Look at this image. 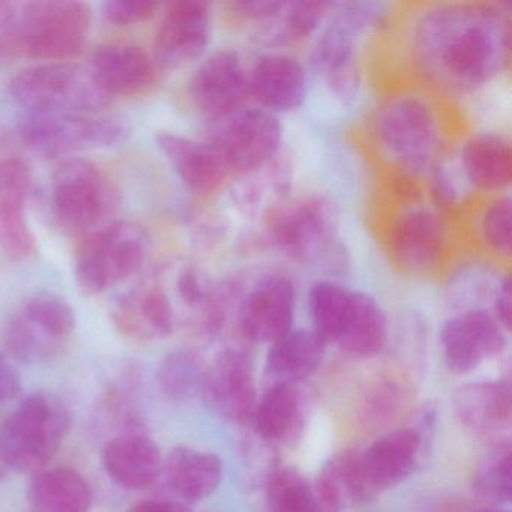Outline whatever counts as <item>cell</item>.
<instances>
[{"label": "cell", "instance_id": "cell-1", "mask_svg": "<svg viewBox=\"0 0 512 512\" xmlns=\"http://www.w3.org/2000/svg\"><path fill=\"white\" fill-rule=\"evenodd\" d=\"M511 38V16L503 5L440 2L413 16L407 46L428 88L470 95L508 71Z\"/></svg>", "mask_w": 512, "mask_h": 512}, {"label": "cell", "instance_id": "cell-2", "mask_svg": "<svg viewBox=\"0 0 512 512\" xmlns=\"http://www.w3.org/2000/svg\"><path fill=\"white\" fill-rule=\"evenodd\" d=\"M368 146L403 184L413 185L448 155L445 110L428 88L404 86L379 101L367 122Z\"/></svg>", "mask_w": 512, "mask_h": 512}, {"label": "cell", "instance_id": "cell-3", "mask_svg": "<svg viewBox=\"0 0 512 512\" xmlns=\"http://www.w3.org/2000/svg\"><path fill=\"white\" fill-rule=\"evenodd\" d=\"M266 238L290 262L340 274L349 266V250L340 232V214L325 194L283 197L268 212Z\"/></svg>", "mask_w": 512, "mask_h": 512}, {"label": "cell", "instance_id": "cell-4", "mask_svg": "<svg viewBox=\"0 0 512 512\" xmlns=\"http://www.w3.org/2000/svg\"><path fill=\"white\" fill-rule=\"evenodd\" d=\"M382 2L332 4L313 37L310 65L332 95L352 103L362 88L361 55L365 41L388 22Z\"/></svg>", "mask_w": 512, "mask_h": 512}, {"label": "cell", "instance_id": "cell-5", "mask_svg": "<svg viewBox=\"0 0 512 512\" xmlns=\"http://www.w3.org/2000/svg\"><path fill=\"white\" fill-rule=\"evenodd\" d=\"M392 268L406 278L428 281L452 265V224L448 212L428 197L404 193L380 229Z\"/></svg>", "mask_w": 512, "mask_h": 512}, {"label": "cell", "instance_id": "cell-6", "mask_svg": "<svg viewBox=\"0 0 512 512\" xmlns=\"http://www.w3.org/2000/svg\"><path fill=\"white\" fill-rule=\"evenodd\" d=\"M73 424L67 404L53 394L34 392L0 422V469L34 473L46 469Z\"/></svg>", "mask_w": 512, "mask_h": 512}, {"label": "cell", "instance_id": "cell-7", "mask_svg": "<svg viewBox=\"0 0 512 512\" xmlns=\"http://www.w3.org/2000/svg\"><path fill=\"white\" fill-rule=\"evenodd\" d=\"M10 89L32 115H94L112 103L89 65L71 61L22 68Z\"/></svg>", "mask_w": 512, "mask_h": 512}, {"label": "cell", "instance_id": "cell-8", "mask_svg": "<svg viewBox=\"0 0 512 512\" xmlns=\"http://www.w3.org/2000/svg\"><path fill=\"white\" fill-rule=\"evenodd\" d=\"M52 211L71 235H91L113 223L121 194L98 164L83 158L62 161L53 173Z\"/></svg>", "mask_w": 512, "mask_h": 512}, {"label": "cell", "instance_id": "cell-9", "mask_svg": "<svg viewBox=\"0 0 512 512\" xmlns=\"http://www.w3.org/2000/svg\"><path fill=\"white\" fill-rule=\"evenodd\" d=\"M91 25V7L83 2L41 0L19 5L17 53L38 61H70L85 50Z\"/></svg>", "mask_w": 512, "mask_h": 512}, {"label": "cell", "instance_id": "cell-10", "mask_svg": "<svg viewBox=\"0 0 512 512\" xmlns=\"http://www.w3.org/2000/svg\"><path fill=\"white\" fill-rule=\"evenodd\" d=\"M206 142L218 152L230 175L247 176L268 169L283 149L280 116L245 104L217 121L209 122Z\"/></svg>", "mask_w": 512, "mask_h": 512}, {"label": "cell", "instance_id": "cell-11", "mask_svg": "<svg viewBox=\"0 0 512 512\" xmlns=\"http://www.w3.org/2000/svg\"><path fill=\"white\" fill-rule=\"evenodd\" d=\"M148 232L131 221H113L86 236L74 265L86 295H100L136 274L148 256Z\"/></svg>", "mask_w": 512, "mask_h": 512}, {"label": "cell", "instance_id": "cell-12", "mask_svg": "<svg viewBox=\"0 0 512 512\" xmlns=\"http://www.w3.org/2000/svg\"><path fill=\"white\" fill-rule=\"evenodd\" d=\"M131 131L122 116L32 115L19 127L23 143L44 157L115 148L130 139Z\"/></svg>", "mask_w": 512, "mask_h": 512}, {"label": "cell", "instance_id": "cell-13", "mask_svg": "<svg viewBox=\"0 0 512 512\" xmlns=\"http://www.w3.org/2000/svg\"><path fill=\"white\" fill-rule=\"evenodd\" d=\"M187 95L208 124L244 107L250 100L248 65L241 53L233 47L206 53L188 80Z\"/></svg>", "mask_w": 512, "mask_h": 512}, {"label": "cell", "instance_id": "cell-14", "mask_svg": "<svg viewBox=\"0 0 512 512\" xmlns=\"http://www.w3.org/2000/svg\"><path fill=\"white\" fill-rule=\"evenodd\" d=\"M298 290L280 271L259 275L241 296L238 326L245 340L272 344L293 329Z\"/></svg>", "mask_w": 512, "mask_h": 512}, {"label": "cell", "instance_id": "cell-15", "mask_svg": "<svg viewBox=\"0 0 512 512\" xmlns=\"http://www.w3.org/2000/svg\"><path fill=\"white\" fill-rule=\"evenodd\" d=\"M214 14L203 0H175L164 8L154 40L158 65L178 70L197 64L211 46Z\"/></svg>", "mask_w": 512, "mask_h": 512}, {"label": "cell", "instance_id": "cell-16", "mask_svg": "<svg viewBox=\"0 0 512 512\" xmlns=\"http://www.w3.org/2000/svg\"><path fill=\"white\" fill-rule=\"evenodd\" d=\"M506 334L488 308L472 307L454 314L439 332L446 367L455 374L472 373L505 350Z\"/></svg>", "mask_w": 512, "mask_h": 512}, {"label": "cell", "instance_id": "cell-17", "mask_svg": "<svg viewBox=\"0 0 512 512\" xmlns=\"http://www.w3.org/2000/svg\"><path fill=\"white\" fill-rule=\"evenodd\" d=\"M310 92V73L298 56L269 50L248 65V100L274 115L301 109Z\"/></svg>", "mask_w": 512, "mask_h": 512}, {"label": "cell", "instance_id": "cell-18", "mask_svg": "<svg viewBox=\"0 0 512 512\" xmlns=\"http://www.w3.org/2000/svg\"><path fill=\"white\" fill-rule=\"evenodd\" d=\"M424 436L418 428L400 427L358 452V472L367 499L406 481L418 466Z\"/></svg>", "mask_w": 512, "mask_h": 512}, {"label": "cell", "instance_id": "cell-19", "mask_svg": "<svg viewBox=\"0 0 512 512\" xmlns=\"http://www.w3.org/2000/svg\"><path fill=\"white\" fill-rule=\"evenodd\" d=\"M202 395L224 418L239 424L250 422L259 401L250 356L233 347L218 353L206 368Z\"/></svg>", "mask_w": 512, "mask_h": 512}, {"label": "cell", "instance_id": "cell-20", "mask_svg": "<svg viewBox=\"0 0 512 512\" xmlns=\"http://www.w3.org/2000/svg\"><path fill=\"white\" fill-rule=\"evenodd\" d=\"M472 194L508 193L512 181V148L499 131H475L464 137L452 158Z\"/></svg>", "mask_w": 512, "mask_h": 512}, {"label": "cell", "instance_id": "cell-21", "mask_svg": "<svg viewBox=\"0 0 512 512\" xmlns=\"http://www.w3.org/2000/svg\"><path fill=\"white\" fill-rule=\"evenodd\" d=\"M32 182V170L25 160L0 158V245L11 259H29L37 250L26 218Z\"/></svg>", "mask_w": 512, "mask_h": 512}, {"label": "cell", "instance_id": "cell-22", "mask_svg": "<svg viewBox=\"0 0 512 512\" xmlns=\"http://www.w3.org/2000/svg\"><path fill=\"white\" fill-rule=\"evenodd\" d=\"M157 146L182 184L197 196L218 193L232 178L218 152L205 139L161 133L157 136Z\"/></svg>", "mask_w": 512, "mask_h": 512}, {"label": "cell", "instance_id": "cell-23", "mask_svg": "<svg viewBox=\"0 0 512 512\" xmlns=\"http://www.w3.org/2000/svg\"><path fill=\"white\" fill-rule=\"evenodd\" d=\"M89 68L110 98L137 97L157 82V62L134 44L100 47L92 55Z\"/></svg>", "mask_w": 512, "mask_h": 512}, {"label": "cell", "instance_id": "cell-24", "mask_svg": "<svg viewBox=\"0 0 512 512\" xmlns=\"http://www.w3.org/2000/svg\"><path fill=\"white\" fill-rule=\"evenodd\" d=\"M163 461L160 446L139 431L119 434L104 446V469L125 490L143 491L152 487L163 473Z\"/></svg>", "mask_w": 512, "mask_h": 512}, {"label": "cell", "instance_id": "cell-25", "mask_svg": "<svg viewBox=\"0 0 512 512\" xmlns=\"http://www.w3.org/2000/svg\"><path fill=\"white\" fill-rule=\"evenodd\" d=\"M112 320L121 334L137 341L160 340L175 329L172 301L157 284H142L124 293L113 307Z\"/></svg>", "mask_w": 512, "mask_h": 512}, {"label": "cell", "instance_id": "cell-26", "mask_svg": "<svg viewBox=\"0 0 512 512\" xmlns=\"http://www.w3.org/2000/svg\"><path fill=\"white\" fill-rule=\"evenodd\" d=\"M307 398L298 383H274L257 401L253 421L266 442H296L307 424Z\"/></svg>", "mask_w": 512, "mask_h": 512}, {"label": "cell", "instance_id": "cell-27", "mask_svg": "<svg viewBox=\"0 0 512 512\" xmlns=\"http://www.w3.org/2000/svg\"><path fill=\"white\" fill-rule=\"evenodd\" d=\"M452 407L461 424L470 430L499 433L511 421V385L508 380L466 383L455 392Z\"/></svg>", "mask_w": 512, "mask_h": 512}, {"label": "cell", "instance_id": "cell-28", "mask_svg": "<svg viewBox=\"0 0 512 512\" xmlns=\"http://www.w3.org/2000/svg\"><path fill=\"white\" fill-rule=\"evenodd\" d=\"M170 490L187 502L211 496L223 479V461L217 454L191 446H176L163 461Z\"/></svg>", "mask_w": 512, "mask_h": 512}, {"label": "cell", "instance_id": "cell-29", "mask_svg": "<svg viewBox=\"0 0 512 512\" xmlns=\"http://www.w3.org/2000/svg\"><path fill=\"white\" fill-rule=\"evenodd\" d=\"M326 344L311 329H292L269 344L266 374L274 383H298L319 370Z\"/></svg>", "mask_w": 512, "mask_h": 512}, {"label": "cell", "instance_id": "cell-30", "mask_svg": "<svg viewBox=\"0 0 512 512\" xmlns=\"http://www.w3.org/2000/svg\"><path fill=\"white\" fill-rule=\"evenodd\" d=\"M29 499L38 512H89L92 490L77 470L52 467L34 473Z\"/></svg>", "mask_w": 512, "mask_h": 512}, {"label": "cell", "instance_id": "cell-31", "mask_svg": "<svg viewBox=\"0 0 512 512\" xmlns=\"http://www.w3.org/2000/svg\"><path fill=\"white\" fill-rule=\"evenodd\" d=\"M356 289L334 278H322L311 284L307 295L311 331L328 346L337 344L346 329L355 304Z\"/></svg>", "mask_w": 512, "mask_h": 512}, {"label": "cell", "instance_id": "cell-32", "mask_svg": "<svg viewBox=\"0 0 512 512\" xmlns=\"http://www.w3.org/2000/svg\"><path fill=\"white\" fill-rule=\"evenodd\" d=\"M389 322L382 304L370 293L356 290L352 316L335 346L355 358H373L388 343Z\"/></svg>", "mask_w": 512, "mask_h": 512}, {"label": "cell", "instance_id": "cell-33", "mask_svg": "<svg viewBox=\"0 0 512 512\" xmlns=\"http://www.w3.org/2000/svg\"><path fill=\"white\" fill-rule=\"evenodd\" d=\"M331 5L317 0L284 2L269 22L256 29V38L266 46L275 47L272 50L310 40L325 22Z\"/></svg>", "mask_w": 512, "mask_h": 512}, {"label": "cell", "instance_id": "cell-34", "mask_svg": "<svg viewBox=\"0 0 512 512\" xmlns=\"http://www.w3.org/2000/svg\"><path fill=\"white\" fill-rule=\"evenodd\" d=\"M473 239L491 262L508 263L512 253V203L509 193L484 197L475 208Z\"/></svg>", "mask_w": 512, "mask_h": 512}, {"label": "cell", "instance_id": "cell-35", "mask_svg": "<svg viewBox=\"0 0 512 512\" xmlns=\"http://www.w3.org/2000/svg\"><path fill=\"white\" fill-rule=\"evenodd\" d=\"M266 506L269 512H340L326 502L316 482L293 467L271 473L266 484Z\"/></svg>", "mask_w": 512, "mask_h": 512}, {"label": "cell", "instance_id": "cell-36", "mask_svg": "<svg viewBox=\"0 0 512 512\" xmlns=\"http://www.w3.org/2000/svg\"><path fill=\"white\" fill-rule=\"evenodd\" d=\"M206 367L202 358L191 349L167 353L157 370L161 392L176 403H187L202 394Z\"/></svg>", "mask_w": 512, "mask_h": 512}, {"label": "cell", "instance_id": "cell-37", "mask_svg": "<svg viewBox=\"0 0 512 512\" xmlns=\"http://www.w3.org/2000/svg\"><path fill=\"white\" fill-rule=\"evenodd\" d=\"M317 488L337 511L367 500L358 472V451L346 449L329 458L317 476Z\"/></svg>", "mask_w": 512, "mask_h": 512}, {"label": "cell", "instance_id": "cell-38", "mask_svg": "<svg viewBox=\"0 0 512 512\" xmlns=\"http://www.w3.org/2000/svg\"><path fill=\"white\" fill-rule=\"evenodd\" d=\"M476 494L490 505L502 506L512 497V448L511 443H497L479 461L473 475Z\"/></svg>", "mask_w": 512, "mask_h": 512}, {"label": "cell", "instance_id": "cell-39", "mask_svg": "<svg viewBox=\"0 0 512 512\" xmlns=\"http://www.w3.org/2000/svg\"><path fill=\"white\" fill-rule=\"evenodd\" d=\"M20 313L41 332L64 341L76 329V313L70 302L52 292H37L26 299Z\"/></svg>", "mask_w": 512, "mask_h": 512}, {"label": "cell", "instance_id": "cell-40", "mask_svg": "<svg viewBox=\"0 0 512 512\" xmlns=\"http://www.w3.org/2000/svg\"><path fill=\"white\" fill-rule=\"evenodd\" d=\"M5 347L20 362H32L58 352L61 341L53 340L17 311L5 326Z\"/></svg>", "mask_w": 512, "mask_h": 512}, {"label": "cell", "instance_id": "cell-41", "mask_svg": "<svg viewBox=\"0 0 512 512\" xmlns=\"http://www.w3.org/2000/svg\"><path fill=\"white\" fill-rule=\"evenodd\" d=\"M406 401V388L395 377H380L373 388L368 389L364 401V415L368 421L383 422L394 418Z\"/></svg>", "mask_w": 512, "mask_h": 512}, {"label": "cell", "instance_id": "cell-42", "mask_svg": "<svg viewBox=\"0 0 512 512\" xmlns=\"http://www.w3.org/2000/svg\"><path fill=\"white\" fill-rule=\"evenodd\" d=\"M158 8L152 0H109L103 5V16L112 25L128 26L152 19Z\"/></svg>", "mask_w": 512, "mask_h": 512}, {"label": "cell", "instance_id": "cell-43", "mask_svg": "<svg viewBox=\"0 0 512 512\" xmlns=\"http://www.w3.org/2000/svg\"><path fill=\"white\" fill-rule=\"evenodd\" d=\"M278 0H238L226 5L230 19L242 25H253L254 29L265 25L283 7Z\"/></svg>", "mask_w": 512, "mask_h": 512}, {"label": "cell", "instance_id": "cell-44", "mask_svg": "<svg viewBox=\"0 0 512 512\" xmlns=\"http://www.w3.org/2000/svg\"><path fill=\"white\" fill-rule=\"evenodd\" d=\"M17 11L19 5L0 2V65L17 53Z\"/></svg>", "mask_w": 512, "mask_h": 512}, {"label": "cell", "instance_id": "cell-45", "mask_svg": "<svg viewBox=\"0 0 512 512\" xmlns=\"http://www.w3.org/2000/svg\"><path fill=\"white\" fill-rule=\"evenodd\" d=\"M491 304H493V307H491L490 310L491 313L496 317L497 322L503 326V329H505L506 332H509L512 320V286L509 272H505V274L502 275V278H500Z\"/></svg>", "mask_w": 512, "mask_h": 512}, {"label": "cell", "instance_id": "cell-46", "mask_svg": "<svg viewBox=\"0 0 512 512\" xmlns=\"http://www.w3.org/2000/svg\"><path fill=\"white\" fill-rule=\"evenodd\" d=\"M22 391L19 371L0 353V404L14 400Z\"/></svg>", "mask_w": 512, "mask_h": 512}, {"label": "cell", "instance_id": "cell-47", "mask_svg": "<svg viewBox=\"0 0 512 512\" xmlns=\"http://www.w3.org/2000/svg\"><path fill=\"white\" fill-rule=\"evenodd\" d=\"M133 512H190V509L179 500L151 499L137 505Z\"/></svg>", "mask_w": 512, "mask_h": 512}, {"label": "cell", "instance_id": "cell-48", "mask_svg": "<svg viewBox=\"0 0 512 512\" xmlns=\"http://www.w3.org/2000/svg\"><path fill=\"white\" fill-rule=\"evenodd\" d=\"M470 512H509L508 509L502 508L497 505L479 506V508L472 509Z\"/></svg>", "mask_w": 512, "mask_h": 512}]
</instances>
